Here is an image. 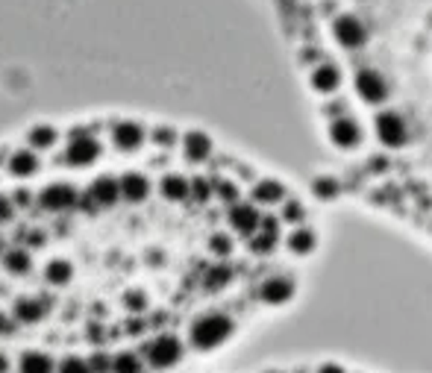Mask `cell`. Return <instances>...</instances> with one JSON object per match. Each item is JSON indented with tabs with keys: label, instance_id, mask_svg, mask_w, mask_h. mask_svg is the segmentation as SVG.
I'll return each mask as SVG.
<instances>
[{
	"label": "cell",
	"instance_id": "obj_23",
	"mask_svg": "<svg viewBox=\"0 0 432 373\" xmlns=\"http://www.w3.org/2000/svg\"><path fill=\"white\" fill-rule=\"evenodd\" d=\"M147 141L156 144L159 150H171V148H177V144H179V133L171 124H156L151 133H147Z\"/></svg>",
	"mask_w": 432,
	"mask_h": 373
},
{
	"label": "cell",
	"instance_id": "obj_3",
	"mask_svg": "<svg viewBox=\"0 0 432 373\" xmlns=\"http://www.w3.org/2000/svg\"><path fill=\"white\" fill-rule=\"evenodd\" d=\"M182 353H186V350H182L179 338L171 335V332H165V335L153 338V341L144 347V362L151 365L153 370H171L174 365H179Z\"/></svg>",
	"mask_w": 432,
	"mask_h": 373
},
{
	"label": "cell",
	"instance_id": "obj_25",
	"mask_svg": "<svg viewBox=\"0 0 432 373\" xmlns=\"http://www.w3.org/2000/svg\"><path fill=\"white\" fill-rule=\"evenodd\" d=\"M288 250H291V253H297V256H306V253H312V250H315V233H312V230H306V226H300V230H294V233L288 235Z\"/></svg>",
	"mask_w": 432,
	"mask_h": 373
},
{
	"label": "cell",
	"instance_id": "obj_36",
	"mask_svg": "<svg viewBox=\"0 0 432 373\" xmlns=\"http://www.w3.org/2000/svg\"><path fill=\"white\" fill-rule=\"evenodd\" d=\"M9 200L15 203V209H21V206H30V203H32V197H30V191H27V188H18Z\"/></svg>",
	"mask_w": 432,
	"mask_h": 373
},
{
	"label": "cell",
	"instance_id": "obj_34",
	"mask_svg": "<svg viewBox=\"0 0 432 373\" xmlns=\"http://www.w3.org/2000/svg\"><path fill=\"white\" fill-rule=\"evenodd\" d=\"M209 247H212V253H218V256H227V253L232 250V241H229L227 235H215V238L209 241Z\"/></svg>",
	"mask_w": 432,
	"mask_h": 373
},
{
	"label": "cell",
	"instance_id": "obj_10",
	"mask_svg": "<svg viewBox=\"0 0 432 373\" xmlns=\"http://www.w3.org/2000/svg\"><path fill=\"white\" fill-rule=\"evenodd\" d=\"M89 197L94 200V206H115L121 200V188H118V176H112V174H103V176H97V180H91L89 185Z\"/></svg>",
	"mask_w": 432,
	"mask_h": 373
},
{
	"label": "cell",
	"instance_id": "obj_13",
	"mask_svg": "<svg viewBox=\"0 0 432 373\" xmlns=\"http://www.w3.org/2000/svg\"><path fill=\"white\" fill-rule=\"evenodd\" d=\"M356 89L368 103H379L388 97V86L376 71H359L356 74Z\"/></svg>",
	"mask_w": 432,
	"mask_h": 373
},
{
	"label": "cell",
	"instance_id": "obj_35",
	"mask_svg": "<svg viewBox=\"0 0 432 373\" xmlns=\"http://www.w3.org/2000/svg\"><path fill=\"white\" fill-rule=\"evenodd\" d=\"M127 303H129L132 312H141L144 306H147V297L141 294V291H129V294H127Z\"/></svg>",
	"mask_w": 432,
	"mask_h": 373
},
{
	"label": "cell",
	"instance_id": "obj_33",
	"mask_svg": "<svg viewBox=\"0 0 432 373\" xmlns=\"http://www.w3.org/2000/svg\"><path fill=\"white\" fill-rule=\"evenodd\" d=\"M227 280H229V270L227 268H212L209 277H206L209 288H221V285H227Z\"/></svg>",
	"mask_w": 432,
	"mask_h": 373
},
{
	"label": "cell",
	"instance_id": "obj_26",
	"mask_svg": "<svg viewBox=\"0 0 432 373\" xmlns=\"http://www.w3.org/2000/svg\"><path fill=\"white\" fill-rule=\"evenodd\" d=\"M56 373H91V365H89V359H82V355H65L56 365Z\"/></svg>",
	"mask_w": 432,
	"mask_h": 373
},
{
	"label": "cell",
	"instance_id": "obj_20",
	"mask_svg": "<svg viewBox=\"0 0 432 373\" xmlns=\"http://www.w3.org/2000/svg\"><path fill=\"white\" fill-rule=\"evenodd\" d=\"M312 86H315V91H321V94H332V91H338V86H341V74H338V68L336 65H318V68L312 71Z\"/></svg>",
	"mask_w": 432,
	"mask_h": 373
},
{
	"label": "cell",
	"instance_id": "obj_4",
	"mask_svg": "<svg viewBox=\"0 0 432 373\" xmlns=\"http://www.w3.org/2000/svg\"><path fill=\"white\" fill-rule=\"evenodd\" d=\"M109 141L115 144V150L121 153H136L139 148H144L147 141V129L139 121H129V118H118L109 124Z\"/></svg>",
	"mask_w": 432,
	"mask_h": 373
},
{
	"label": "cell",
	"instance_id": "obj_31",
	"mask_svg": "<svg viewBox=\"0 0 432 373\" xmlns=\"http://www.w3.org/2000/svg\"><path fill=\"white\" fill-rule=\"evenodd\" d=\"M189 183H191V197H197V200H206L212 194V183L209 180H201V176H197V180H189Z\"/></svg>",
	"mask_w": 432,
	"mask_h": 373
},
{
	"label": "cell",
	"instance_id": "obj_9",
	"mask_svg": "<svg viewBox=\"0 0 432 373\" xmlns=\"http://www.w3.org/2000/svg\"><path fill=\"white\" fill-rule=\"evenodd\" d=\"M182 144V156H186L191 165H203V162L212 156V138L201 129H189L186 136H179Z\"/></svg>",
	"mask_w": 432,
	"mask_h": 373
},
{
	"label": "cell",
	"instance_id": "obj_24",
	"mask_svg": "<svg viewBox=\"0 0 432 373\" xmlns=\"http://www.w3.org/2000/svg\"><path fill=\"white\" fill-rule=\"evenodd\" d=\"M112 373H144V359L132 350H121L112 359Z\"/></svg>",
	"mask_w": 432,
	"mask_h": 373
},
{
	"label": "cell",
	"instance_id": "obj_37",
	"mask_svg": "<svg viewBox=\"0 0 432 373\" xmlns=\"http://www.w3.org/2000/svg\"><path fill=\"white\" fill-rule=\"evenodd\" d=\"M336 183H332V180H318V183H315V191H318V194H324V197H332V194H336Z\"/></svg>",
	"mask_w": 432,
	"mask_h": 373
},
{
	"label": "cell",
	"instance_id": "obj_6",
	"mask_svg": "<svg viewBox=\"0 0 432 373\" xmlns=\"http://www.w3.org/2000/svg\"><path fill=\"white\" fill-rule=\"evenodd\" d=\"M259 218H262V212L253 206V203H232L229 206V212H227V223L232 226L236 233H241V235H247L250 238L256 230H259Z\"/></svg>",
	"mask_w": 432,
	"mask_h": 373
},
{
	"label": "cell",
	"instance_id": "obj_22",
	"mask_svg": "<svg viewBox=\"0 0 432 373\" xmlns=\"http://www.w3.org/2000/svg\"><path fill=\"white\" fill-rule=\"evenodd\" d=\"M74 277V265L68 259H51V262L44 265V280L51 285H68Z\"/></svg>",
	"mask_w": 432,
	"mask_h": 373
},
{
	"label": "cell",
	"instance_id": "obj_28",
	"mask_svg": "<svg viewBox=\"0 0 432 373\" xmlns=\"http://www.w3.org/2000/svg\"><path fill=\"white\" fill-rule=\"evenodd\" d=\"M274 247H277V235L262 233V230H256V233L250 235V250H253V253L265 256V253H271Z\"/></svg>",
	"mask_w": 432,
	"mask_h": 373
},
{
	"label": "cell",
	"instance_id": "obj_1",
	"mask_svg": "<svg viewBox=\"0 0 432 373\" xmlns=\"http://www.w3.org/2000/svg\"><path fill=\"white\" fill-rule=\"evenodd\" d=\"M232 335V320L221 312H206L201 315L194 323H191V329H189V341L194 350H215V347H221L227 338Z\"/></svg>",
	"mask_w": 432,
	"mask_h": 373
},
{
	"label": "cell",
	"instance_id": "obj_40",
	"mask_svg": "<svg viewBox=\"0 0 432 373\" xmlns=\"http://www.w3.org/2000/svg\"><path fill=\"white\" fill-rule=\"evenodd\" d=\"M318 373H344L338 365H324V367H318Z\"/></svg>",
	"mask_w": 432,
	"mask_h": 373
},
{
	"label": "cell",
	"instance_id": "obj_32",
	"mask_svg": "<svg viewBox=\"0 0 432 373\" xmlns=\"http://www.w3.org/2000/svg\"><path fill=\"white\" fill-rule=\"evenodd\" d=\"M15 212H18V209H15V203L0 194V223H12L15 221Z\"/></svg>",
	"mask_w": 432,
	"mask_h": 373
},
{
	"label": "cell",
	"instance_id": "obj_12",
	"mask_svg": "<svg viewBox=\"0 0 432 373\" xmlns=\"http://www.w3.org/2000/svg\"><path fill=\"white\" fill-rule=\"evenodd\" d=\"M329 138L336 148H356V144L362 141V129L353 118H336L329 124Z\"/></svg>",
	"mask_w": 432,
	"mask_h": 373
},
{
	"label": "cell",
	"instance_id": "obj_30",
	"mask_svg": "<svg viewBox=\"0 0 432 373\" xmlns=\"http://www.w3.org/2000/svg\"><path fill=\"white\" fill-rule=\"evenodd\" d=\"M89 365H91V373H112V359L106 353H94Z\"/></svg>",
	"mask_w": 432,
	"mask_h": 373
},
{
	"label": "cell",
	"instance_id": "obj_38",
	"mask_svg": "<svg viewBox=\"0 0 432 373\" xmlns=\"http://www.w3.org/2000/svg\"><path fill=\"white\" fill-rule=\"evenodd\" d=\"M12 332H15V320L0 312V335H12Z\"/></svg>",
	"mask_w": 432,
	"mask_h": 373
},
{
	"label": "cell",
	"instance_id": "obj_29",
	"mask_svg": "<svg viewBox=\"0 0 432 373\" xmlns=\"http://www.w3.org/2000/svg\"><path fill=\"white\" fill-rule=\"evenodd\" d=\"M306 209H303V203L300 200H286V203H282V221H286V223H300L306 215Z\"/></svg>",
	"mask_w": 432,
	"mask_h": 373
},
{
	"label": "cell",
	"instance_id": "obj_39",
	"mask_svg": "<svg viewBox=\"0 0 432 373\" xmlns=\"http://www.w3.org/2000/svg\"><path fill=\"white\" fill-rule=\"evenodd\" d=\"M9 367H12L9 355H6V353H0V373H9Z\"/></svg>",
	"mask_w": 432,
	"mask_h": 373
},
{
	"label": "cell",
	"instance_id": "obj_42",
	"mask_svg": "<svg viewBox=\"0 0 432 373\" xmlns=\"http://www.w3.org/2000/svg\"><path fill=\"white\" fill-rule=\"evenodd\" d=\"M0 253H4V235H0Z\"/></svg>",
	"mask_w": 432,
	"mask_h": 373
},
{
	"label": "cell",
	"instance_id": "obj_15",
	"mask_svg": "<svg viewBox=\"0 0 432 373\" xmlns=\"http://www.w3.org/2000/svg\"><path fill=\"white\" fill-rule=\"evenodd\" d=\"M56 144H59V129L53 124H36V126H30V133H27V148L30 150L47 153V150H53Z\"/></svg>",
	"mask_w": 432,
	"mask_h": 373
},
{
	"label": "cell",
	"instance_id": "obj_16",
	"mask_svg": "<svg viewBox=\"0 0 432 373\" xmlns=\"http://www.w3.org/2000/svg\"><path fill=\"white\" fill-rule=\"evenodd\" d=\"M159 194L171 203H182L191 197V183L182 174H165L159 180Z\"/></svg>",
	"mask_w": 432,
	"mask_h": 373
},
{
	"label": "cell",
	"instance_id": "obj_11",
	"mask_svg": "<svg viewBox=\"0 0 432 373\" xmlns=\"http://www.w3.org/2000/svg\"><path fill=\"white\" fill-rule=\"evenodd\" d=\"M376 136H379L382 144H388V148H400V144L406 141V126L394 112H379L376 115Z\"/></svg>",
	"mask_w": 432,
	"mask_h": 373
},
{
	"label": "cell",
	"instance_id": "obj_21",
	"mask_svg": "<svg viewBox=\"0 0 432 373\" xmlns=\"http://www.w3.org/2000/svg\"><path fill=\"white\" fill-rule=\"evenodd\" d=\"M4 270L12 273V277H27L32 270V259H30V250H21L15 247L9 253H4Z\"/></svg>",
	"mask_w": 432,
	"mask_h": 373
},
{
	"label": "cell",
	"instance_id": "obj_14",
	"mask_svg": "<svg viewBox=\"0 0 432 373\" xmlns=\"http://www.w3.org/2000/svg\"><path fill=\"white\" fill-rule=\"evenodd\" d=\"M47 315V303L39 297H18L12 303V320L15 323H39Z\"/></svg>",
	"mask_w": 432,
	"mask_h": 373
},
{
	"label": "cell",
	"instance_id": "obj_7",
	"mask_svg": "<svg viewBox=\"0 0 432 373\" xmlns=\"http://www.w3.org/2000/svg\"><path fill=\"white\" fill-rule=\"evenodd\" d=\"M6 171L15 176V180H30V176H36L42 171V159H39L36 150L18 148L6 156Z\"/></svg>",
	"mask_w": 432,
	"mask_h": 373
},
{
	"label": "cell",
	"instance_id": "obj_18",
	"mask_svg": "<svg viewBox=\"0 0 432 373\" xmlns=\"http://www.w3.org/2000/svg\"><path fill=\"white\" fill-rule=\"evenodd\" d=\"M250 200H253V206H274V203H282V200H286V185L277 183V180H259V183L250 188Z\"/></svg>",
	"mask_w": 432,
	"mask_h": 373
},
{
	"label": "cell",
	"instance_id": "obj_8",
	"mask_svg": "<svg viewBox=\"0 0 432 373\" xmlns=\"http://www.w3.org/2000/svg\"><path fill=\"white\" fill-rule=\"evenodd\" d=\"M118 188H121V200L127 203H144L151 197V180L141 171H127L118 176Z\"/></svg>",
	"mask_w": 432,
	"mask_h": 373
},
{
	"label": "cell",
	"instance_id": "obj_2",
	"mask_svg": "<svg viewBox=\"0 0 432 373\" xmlns=\"http://www.w3.org/2000/svg\"><path fill=\"white\" fill-rule=\"evenodd\" d=\"M103 153V144L97 141V136L91 133V126H74L65 141V162L71 168H89L91 162H97Z\"/></svg>",
	"mask_w": 432,
	"mask_h": 373
},
{
	"label": "cell",
	"instance_id": "obj_41",
	"mask_svg": "<svg viewBox=\"0 0 432 373\" xmlns=\"http://www.w3.org/2000/svg\"><path fill=\"white\" fill-rule=\"evenodd\" d=\"M6 156H9V150H6V148H0V168L6 165Z\"/></svg>",
	"mask_w": 432,
	"mask_h": 373
},
{
	"label": "cell",
	"instance_id": "obj_19",
	"mask_svg": "<svg viewBox=\"0 0 432 373\" xmlns=\"http://www.w3.org/2000/svg\"><path fill=\"white\" fill-rule=\"evenodd\" d=\"M18 373H56V362L44 350H24L18 355Z\"/></svg>",
	"mask_w": 432,
	"mask_h": 373
},
{
	"label": "cell",
	"instance_id": "obj_17",
	"mask_svg": "<svg viewBox=\"0 0 432 373\" xmlns=\"http://www.w3.org/2000/svg\"><path fill=\"white\" fill-rule=\"evenodd\" d=\"M259 294H262L265 303L282 306V303H288V300L294 297V282L286 280V277H274V280H268V282H262Z\"/></svg>",
	"mask_w": 432,
	"mask_h": 373
},
{
	"label": "cell",
	"instance_id": "obj_5",
	"mask_svg": "<svg viewBox=\"0 0 432 373\" xmlns=\"http://www.w3.org/2000/svg\"><path fill=\"white\" fill-rule=\"evenodd\" d=\"M80 203V191L71 183H51L39 194V206L47 212H68Z\"/></svg>",
	"mask_w": 432,
	"mask_h": 373
},
{
	"label": "cell",
	"instance_id": "obj_27",
	"mask_svg": "<svg viewBox=\"0 0 432 373\" xmlns=\"http://www.w3.org/2000/svg\"><path fill=\"white\" fill-rule=\"evenodd\" d=\"M212 191L218 194V197H221L227 206L239 203V185L232 183V180H215V183H212Z\"/></svg>",
	"mask_w": 432,
	"mask_h": 373
}]
</instances>
